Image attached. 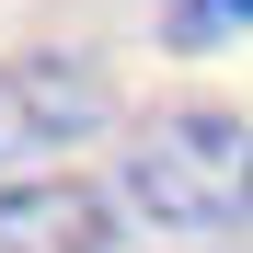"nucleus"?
<instances>
[{"label":"nucleus","instance_id":"nucleus-4","mask_svg":"<svg viewBox=\"0 0 253 253\" xmlns=\"http://www.w3.org/2000/svg\"><path fill=\"white\" fill-rule=\"evenodd\" d=\"M242 23H253V0H173V46H184V58L242 46Z\"/></svg>","mask_w":253,"mask_h":253},{"label":"nucleus","instance_id":"nucleus-1","mask_svg":"<svg viewBox=\"0 0 253 253\" xmlns=\"http://www.w3.org/2000/svg\"><path fill=\"white\" fill-rule=\"evenodd\" d=\"M126 196L161 230H242V115H173L126 150Z\"/></svg>","mask_w":253,"mask_h":253},{"label":"nucleus","instance_id":"nucleus-3","mask_svg":"<svg viewBox=\"0 0 253 253\" xmlns=\"http://www.w3.org/2000/svg\"><path fill=\"white\" fill-rule=\"evenodd\" d=\"M0 253H115V207L69 173L0 184Z\"/></svg>","mask_w":253,"mask_h":253},{"label":"nucleus","instance_id":"nucleus-2","mask_svg":"<svg viewBox=\"0 0 253 253\" xmlns=\"http://www.w3.org/2000/svg\"><path fill=\"white\" fill-rule=\"evenodd\" d=\"M104 115H115V92L92 58H12L0 69V161H46L69 138H104Z\"/></svg>","mask_w":253,"mask_h":253}]
</instances>
